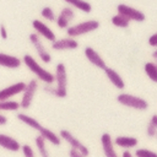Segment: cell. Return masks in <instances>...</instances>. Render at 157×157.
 <instances>
[{
	"label": "cell",
	"instance_id": "6da1fadb",
	"mask_svg": "<svg viewBox=\"0 0 157 157\" xmlns=\"http://www.w3.org/2000/svg\"><path fill=\"white\" fill-rule=\"evenodd\" d=\"M16 118H17L21 123H23V124H26L27 126L32 128L33 130L38 131V134H39L47 142H49V144H52V145H54V146H59V145L61 144L60 136L56 135L54 131H52L49 128L43 126L36 118H33V117H31V115H28V114H26V113H17Z\"/></svg>",
	"mask_w": 157,
	"mask_h": 157
},
{
	"label": "cell",
	"instance_id": "7c38bea8",
	"mask_svg": "<svg viewBox=\"0 0 157 157\" xmlns=\"http://www.w3.org/2000/svg\"><path fill=\"white\" fill-rule=\"evenodd\" d=\"M21 146L22 145L20 144V141L15 139L13 136L0 132V147L1 148L10 151V152H18L21 151Z\"/></svg>",
	"mask_w": 157,
	"mask_h": 157
},
{
	"label": "cell",
	"instance_id": "836d02e7",
	"mask_svg": "<svg viewBox=\"0 0 157 157\" xmlns=\"http://www.w3.org/2000/svg\"><path fill=\"white\" fill-rule=\"evenodd\" d=\"M151 56H152V59L155 60V63L157 64V48H156V49H155V50L152 52V54H151Z\"/></svg>",
	"mask_w": 157,
	"mask_h": 157
},
{
	"label": "cell",
	"instance_id": "8fae6325",
	"mask_svg": "<svg viewBox=\"0 0 157 157\" xmlns=\"http://www.w3.org/2000/svg\"><path fill=\"white\" fill-rule=\"evenodd\" d=\"M32 27L34 29V32L39 36V37H43L44 39L49 40V42H54L56 39V36L55 33L49 28V26H47L43 21L40 20H33L32 21Z\"/></svg>",
	"mask_w": 157,
	"mask_h": 157
},
{
	"label": "cell",
	"instance_id": "4fadbf2b",
	"mask_svg": "<svg viewBox=\"0 0 157 157\" xmlns=\"http://www.w3.org/2000/svg\"><path fill=\"white\" fill-rule=\"evenodd\" d=\"M75 18V11L71 9V7H64L60 13L56 16V20H55V23L59 28H63V29H67L69 28V25L70 22Z\"/></svg>",
	"mask_w": 157,
	"mask_h": 157
},
{
	"label": "cell",
	"instance_id": "30bf717a",
	"mask_svg": "<svg viewBox=\"0 0 157 157\" xmlns=\"http://www.w3.org/2000/svg\"><path fill=\"white\" fill-rule=\"evenodd\" d=\"M26 88V82L23 81H18V82H15L10 86H6L4 88L0 90V101H9L11 99L12 97L22 93Z\"/></svg>",
	"mask_w": 157,
	"mask_h": 157
},
{
	"label": "cell",
	"instance_id": "9c48e42d",
	"mask_svg": "<svg viewBox=\"0 0 157 157\" xmlns=\"http://www.w3.org/2000/svg\"><path fill=\"white\" fill-rule=\"evenodd\" d=\"M118 13H121L124 15L125 17H128L130 21H136V22H144L146 20V16L142 11L132 7V6H129L126 4H119L118 7Z\"/></svg>",
	"mask_w": 157,
	"mask_h": 157
},
{
	"label": "cell",
	"instance_id": "9a60e30c",
	"mask_svg": "<svg viewBox=\"0 0 157 157\" xmlns=\"http://www.w3.org/2000/svg\"><path fill=\"white\" fill-rule=\"evenodd\" d=\"M83 54H85L86 59H87L92 65H94L96 67H98V69H101V70H104V69L107 67V64H105L104 59H103L92 47H86L85 50H83Z\"/></svg>",
	"mask_w": 157,
	"mask_h": 157
},
{
	"label": "cell",
	"instance_id": "e0dca14e",
	"mask_svg": "<svg viewBox=\"0 0 157 157\" xmlns=\"http://www.w3.org/2000/svg\"><path fill=\"white\" fill-rule=\"evenodd\" d=\"M21 65H22V59H20L18 56L0 52V66L6 69H18Z\"/></svg>",
	"mask_w": 157,
	"mask_h": 157
},
{
	"label": "cell",
	"instance_id": "603a6c76",
	"mask_svg": "<svg viewBox=\"0 0 157 157\" xmlns=\"http://www.w3.org/2000/svg\"><path fill=\"white\" fill-rule=\"evenodd\" d=\"M20 102L9 99V101H0V113L2 112H17L20 109Z\"/></svg>",
	"mask_w": 157,
	"mask_h": 157
},
{
	"label": "cell",
	"instance_id": "44dd1931",
	"mask_svg": "<svg viewBox=\"0 0 157 157\" xmlns=\"http://www.w3.org/2000/svg\"><path fill=\"white\" fill-rule=\"evenodd\" d=\"M64 1L67 2L69 5H71L72 7L82 11V12L90 13L92 11V5L86 0H64Z\"/></svg>",
	"mask_w": 157,
	"mask_h": 157
},
{
	"label": "cell",
	"instance_id": "83f0119b",
	"mask_svg": "<svg viewBox=\"0 0 157 157\" xmlns=\"http://www.w3.org/2000/svg\"><path fill=\"white\" fill-rule=\"evenodd\" d=\"M21 152H22L23 157H36L33 147L31 145H28V144H25V145L21 146Z\"/></svg>",
	"mask_w": 157,
	"mask_h": 157
},
{
	"label": "cell",
	"instance_id": "d6a6232c",
	"mask_svg": "<svg viewBox=\"0 0 157 157\" xmlns=\"http://www.w3.org/2000/svg\"><path fill=\"white\" fill-rule=\"evenodd\" d=\"M121 157H135L134 153H131L129 150H124L123 153H121Z\"/></svg>",
	"mask_w": 157,
	"mask_h": 157
},
{
	"label": "cell",
	"instance_id": "ac0fdd59",
	"mask_svg": "<svg viewBox=\"0 0 157 157\" xmlns=\"http://www.w3.org/2000/svg\"><path fill=\"white\" fill-rule=\"evenodd\" d=\"M113 142H114V145L118 146V147H121V148H124V150H130V148L137 146L139 140H137L136 137H134V136L120 135V136L114 137Z\"/></svg>",
	"mask_w": 157,
	"mask_h": 157
},
{
	"label": "cell",
	"instance_id": "4316f807",
	"mask_svg": "<svg viewBox=\"0 0 157 157\" xmlns=\"http://www.w3.org/2000/svg\"><path fill=\"white\" fill-rule=\"evenodd\" d=\"M134 156L135 157H157V152L148 148H137Z\"/></svg>",
	"mask_w": 157,
	"mask_h": 157
},
{
	"label": "cell",
	"instance_id": "8992f818",
	"mask_svg": "<svg viewBox=\"0 0 157 157\" xmlns=\"http://www.w3.org/2000/svg\"><path fill=\"white\" fill-rule=\"evenodd\" d=\"M28 39H29V43L33 45L38 58L44 63V64H49L52 61V54L49 53V50L45 48V45L43 44L40 37L36 33V32H32L29 33L28 36Z\"/></svg>",
	"mask_w": 157,
	"mask_h": 157
},
{
	"label": "cell",
	"instance_id": "1f68e13d",
	"mask_svg": "<svg viewBox=\"0 0 157 157\" xmlns=\"http://www.w3.org/2000/svg\"><path fill=\"white\" fill-rule=\"evenodd\" d=\"M7 121H9L7 117H6V115H4L2 113H0V126L6 125V124H7Z\"/></svg>",
	"mask_w": 157,
	"mask_h": 157
},
{
	"label": "cell",
	"instance_id": "3957f363",
	"mask_svg": "<svg viewBox=\"0 0 157 157\" xmlns=\"http://www.w3.org/2000/svg\"><path fill=\"white\" fill-rule=\"evenodd\" d=\"M22 64H25V66L37 77V80L44 82V85H53L55 82L54 74L39 65V63L31 54H25L22 56Z\"/></svg>",
	"mask_w": 157,
	"mask_h": 157
},
{
	"label": "cell",
	"instance_id": "7a4b0ae2",
	"mask_svg": "<svg viewBox=\"0 0 157 157\" xmlns=\"http://www.w3.org/2000/svg\"><path fill=\"white\" fill-rule=\"evenodd\" d=\"M54 76H55L56 86L53 87L52 85H44L43 90L47 93L53 94L58 98H65L67 96V71H66V66L64 63L56 64Z\"/></svg>",
	"mask_w": 157,
	"mask_h": 157
},
{
	"label": "cell",
	"instance_id": "277c9868",
	"mask_svg": "<svg viewBox=\"0 0 157 157\" xmlns=\"http://www.w3.org/2000/svg\"><path fill=\"white\" fill-rule=\"evenodd\" d=\"M99 26H101V23L97 20H87V21L69 26V28L66 29V33L69 37L75 38V37H80V36L91 33V32L98 29Z\"/></svg>",
	"mask_w": 157,
	"mask_h": 157
},
{
	"label": "cell",
	"instance_id": "d4e9b609",
	"mask_svg": "<svg viewBox=\"0 0 157 157\" xmlns=\"http://www.w3.org/2000/svg\"><path fill=\"white\" fill-rule=\"evenodd\" d=\"M146 134L148 137H155L157 136V114H153L150 118V121L146 128Z\"/></svg>",
	"mask_w": 157,
	"mask_h": 157
},
{
	"label": "cell",
	"instance_id": "5bb4252c",
	"mask_svg": "<svg viewBox=\"0 0 157 157\" xmlns=\"http://www.w3.org/2000/svg\"><path fill=\"white\" fill-rule=\"evenodd\" d=\"M78 48V42L71 37H66V38H60V39H55L52 43V49L61 52V50H74Z\"/></svg>",
	"mask_w": 157,
	"mask_h": 157
},
{
	"label": "cell",
	"instance_id": "cb8c5ba5",
	"mask_svg": "<svg viewBox=\"0 0 157 157\" xmlns=\"http://www.w3.org/2000/svg\"><path fill=\"white\" fill-rule=\"evenodd\" d=\"M110 21H112L113 26H115V27H120V28H128L129 25H130V20H129L128 17H125L124 15H121V13H117V15H114V16L112 17Z\"/></svg>",
	"mask_w": 157,
	"mask_h": 157
},
{
	"label": "cell",
	"instance_id": "f546056e",
	"mask_svg": "<svg viewBox=\"0 0 157 157\" xmlns=\"http://www.w3.org/2000/svg\"><path fill=\"white\" fill-rule=\"evenodd\" d=\"M148 44H150L151 47H153V48H157V32L153 33L152 36H150V38H148Z\"/></svg>",
	"mask_w": 157,
	"mask_h": 157
},
{
	"label": "cell",
	"instance_id": "5b68a950",
	"mask_svg": "<svg viewBox=\"0 0 157 157\" xmlns=\"http://www.w3.org/2000/svg\"><path fill=\"white\" fill-rule=\"evenodd\" d=\"M117 101L118 103H120L121 105L136 109V110H146L148 108V103L147 101H145L144 98L139 97V96H134L130 93H119L117 96Z\"/></svg>",
	"mask_w": 157,
	"mask_h": 157
},
{
	"label": "cell",
	"instance_id": "4dcf8cb0",
	"mask_svg": "<svg viewBox=\"0 0 157 157\" xmlns=\"http://www.w3.org/2000/svg\"><path fill=\"white\" fill-rule=\"evenodd\" d=\"M69 157H86V156H83L81 152H78V151H76V150H74V148H70V151H69Z\"/></svg>",
	"mask_w": 157,
	"mask_h": 157
},
{
	"label": "cell",
	"instance_id": "ba28073f",
	"mask_svg": "<svg viewBox=\"0 0 157 157\" xmlns=\"http://www.w3.org/2000/svg\"><path fill=\"white\" fill-rule=\"evenodd\" d=\"M59 136H60L61 140H64L65 142H67L71 148H74V150H76V151H78V152H81V153H82L83 156H86V157L90 155V150H88L72 132H70L69 130H66V129L60 130Z\"/></svg>",
	"mask_w": 157,
	"mask_h": 157
},
{
	"label": "cell",
	"instance_id": "d6986e66",
	"mask_svg": "<svg viewBox=\"0 0 157 157\" xmlns=\"http://www.w3.org/2000/svg\"><path fill=\"white\" fill-rule=\"evenodd\" d=\"M104 74H105V76H107V78L110 81V83L114 86V87H117L118 90H124L125 88V82H124V80H123V77L114 70V69H112V67H105L104 70Z\"/></svg>",
	"mask_w": 157,
	"mask_h": 157
},
{
	"label": "cell",
	"instance_id": "52a82bcc",
	"mask_svg": "<svg viewBox=\"0 0 157 157\" xmlns=\"http://www.w3.org/2000/svg\"><path fill=\"white\" fill-rule=\"evenodd\" d=\"M38 80L37 78H31L28 82H26V88L22 92V98L20 101V107L22 109H28L32 105L33 98L36 96V92L38 90Z\"/></svg>",
	"mask_w": 157,
	"mask_h": 157
},
{
	"label": "cell",
	"instance_id": "f1b7e54d",
	"mask_svg": "<svg viewBox=\"0 0 157 157\" xmlns=\"http://www.w3.org/2000/svg\"><path fill=\"white\" fill-rule=\"evenodd\" d=\"M0 37H1V39H7V37H9V34H7V29H6V27H5V25L4 23H0Z\"/></svg>",
	"mask_w": 157,
	"mask_h": 157
},
{
	"label": "cell",
	"instance_id": "484cf974",
	"mask_svg": "<svg viewBox=\"0 0 157 157\" xmlns=\"http://www.w3.org/2000/svg\"><path fill=\"white\" fill-rule=\"evenodd\" d=\"M40 16H42L43 18L48 20L49 22H54V21L56 20V15H55L54 10H53L52 7H49V6H45V7H43V9L40 10Z\"/></svg>",
	"mask_w": 157,
	"mask_h": 157
},
{
	"label": "cell",
	"instance_id": "ffe728a7",
	"mask_svg": "<svg viewBox=\"0 0 157 157\" xmlns=\"http://www.w3.org/2000/svg\"><path fill=\"white\" fill-rule=\"evenodd\" d=\"M34 145H36V148H37L39 157H50L48 147H47V141L40 135L34 137Z\"/></svg>",
	"mask_w": 157,
	"mask_h": 157
},
{
	"label": "cell",
	"instance_id": "2e32d148",
	"mask_svg": "<svg viewBox=\"0 0 157 157\" xmlns=\"http://www.w3.org/2000/svg\"><path fill=\"white\" fill-rule=\"evenodd\" d=\"M101 145H102V150L104 153V157H119L117 151H115V145L113 142V139L110 136L109 132H104L101 136Z\"/></svg>",
	"mask_w": 157,
	"mask_h": 157
},
{
	"label": "cell",
	"instance_id": "7402d4cb",
	"mask_svg": "<svg viewBox=\"0 0 157 157\" xmlns=\"http://www.w3.org/2000/svg\"><path fill=\"white\" fill-rule=\"evenodd\" d=\"M144 70H145V74L147 75V77L152 82L157 83V64L155 61H147L144 65Z\"/></svg>",
	"mask_w": 157,
	"mask_h": 157
}]
</instances>
